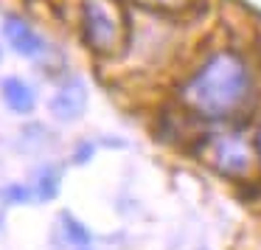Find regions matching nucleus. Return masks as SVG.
<instances>
[{
  "instance_id": "obj_1",
  "label": "nucleus",
  "mask_w": 261,
  "mask_h": 250,
  "mask_svg": "<svg viewBox=\"0 0 261 250\" xmlns=\"http://www.w3.org/2000/svg\"><path fill=\"white\" fill-rule=\"evenodd\" d=\"M180 98L202 121L225 124L253 98V73L236 51H216L180 87Z\"/></svg>"
},
{
  "instance_id": "obj_2",
  "label": "nucleus",
  "mask_w": 261,
  "mask_h": 250,
  "mask_svg": "<svg viewBox=\"0 0 261 250\" xmlns=\"http://www.w3.org/2000/svg\"><path fill=\"white\" fill-rule=\"evenodd\" d=\"M197 155L214 174L225 180H247L255 163L253 143L239 130H219L202 135V141L197 143Z\"/></svg>"
},
{
  "instance_id": "obj_3",
  "label": "nucleus",
  "mask_w": 261,
  "mask_h": 250,
  "mask_svg": "<svg viewBox=\"0 0 261 250\" xmlns=\"http://www.w3.org/2000/svg\"><path fill=\"white\" fill-rule=\"evenodd\" d=\"M82 40L96 54H113L124 37V20L113 0H82Z\"/></svg>"
},
{
  "instance_id": "obj_4",
  "label": "nucleus",
  "mask_w": 261,
  "mask_h": 250,
  "mask_svg": "<svg viewBox=\"0 0 261 250\" xmlns=\"http://www.w3.org/2000/svg\"><path fill=\"white\" fill-rule=\"evenodd\" d=\"M3 37H6V42L12 45V51L20 54V57H25V59H37V57L45 54V40L37 34L34 26H29L23 17H17V14H9V17L3 20Z\"/></svg>"
},
{
  "instance_id": "obj_5",
  "label": "nucleus",
  "mask_w": 261,
  "mask_h": 250,
  "mask_svg": "<svg viewBox=\"0 0 261 250\" xmlns=\"http://www.w3.org/2000/svg\"><path fill=\"white\" fill-rule=\"evenodd\" d=\"M85 104H87V93H85V85L79 79H68L51 98V115L62 124H70L76 121L82 113H85Z\"/></svg>"
},
{
  "instance_id": "obj_6",
  "label": "nucleus",
  "mask_w": 261,
  "mask_h": 250,
  "mask_svg": "<svg viewBox=\"0 0 261 250\" xmlns=\"http://www.w3.org/2000/svg\"><path fill=\"white\" fill-rule=\"evenodd\" d=\"M0 93H3V104L17 115H29L37 107V93L31 85H25L20 76H6L0 82Z\"/></svg>"
},
{
  "instance_id": "obj_7",
  "label": "nucleus",
  "mask_w": 261,
  "mask_h": 250,
  "mask_svg": "<svg viewBox=\"0 0 261 250\" xmlns=\"http://www.w3.org/2000/svg\"><path fill=\"white\" fill-rule=\"evenodd\" d=\"M59 180H62V171H59L57 166H42V169L37 171V180L31 183L34 197L40 199V203H51V199H57L59 197Z\"/></svg>"
},
{
  "instance_id": "obj_8",
  "label": "nucleus",
  "mask_w": 261,
  "mask_h": 250,
  "mask_svg": "<svg viewBox=\"0 0 261 250\" xmlns=\"http://www.w3.org/2000/svg\"><path fill=\"white\" fill-rule=\"evenodd\" d=\"M59 225H62V236L68 244H73V247H85V244L93 242V233L85 228V222H79L70 211H62L59 214Z\"/></svg>"
},
{
  "instance_id": "obj_9",
  "label": "nucleus",
  "mask_w": 261,
  "mask_h": 250,
  "mask_svg": "<svg viewBox=\"0 0 261 250\" xmlns=\"http://www.w3.org/2000/svg\"><path fill=\"white\" fill-rule=\"evenodd\" d=\"M0 194H3V199H6V205H29L34 197V188L29 186V183H9V186L0 188Z\"/></svg>"
},
{
  "instance_id": "obj_10",
  "label": "nucleus",
  "mask_w": 261,
  "mask_h": 250,
  "mask_svg": "<svg viewBox=\"0 0 261 250\" xmlns=\"http://www.w3.org/2000/svg\"><path fill=\"white\" fill-rule=\"evenodd\" d=\"M93 155H96V143L85 141V143H79V146L73 149V163H90Z\"/></svg>"
},
{
  "instance_id": "obj_11",
  "label": "nucleus",
  "mask_w": 261,
  "mask_h": 250,
  "mask_svg": "<svg viewBox=\"0 0 261 250\" xmlns=\"http://www.w3.org/2000/svg\"><path fill=\"white\" fill-rule=\"evenodd\" d=\"M146 6H180L182 0H141Z\"/></svg>"
},
{
  "instance_id": "obj_12",
  "label": "nucleus",
  "mask_w": 261,
  "mask_h": 250,
  "mask_svg": "<svg viewBox=\"0 0 261 250\" xmlns=\"http://www.w3.org/2000/svg\"><path fill=\"white\" fill-rule=\"evenodd\" d=\"M3 219H6V199L0 194V228H3Z\"/></svg>"
},
{
  "instance_id": "obj_13",
  "label": "nucleus",
  "mask_w": 261,
  "mask_h": 250,
  "mask_svg": "<svg viewBox=\"0 0 261 250\" xmlns=\"http://www.w3.org/2000/svg\"><path fill=\"white\" fill-rule=\"evenodd\" d=\"M76 250H96L93 244H85V247H76Z\"/></svg>"
},
{
  "instance_id": "obj_14",
  "label": "nucleus",
  "mask_w": 261,
  "mask_h": 250,
  "mask_svg": "<svg viewBox=\"0 0 261 250\" xmlns=\"http://www.w3.org/2000/svg\"><path fill=\"white\" fill-rule=\"evenodd\" d=\"M0 57H3V54H0Z\"/></svg>"
}]
</instances>
